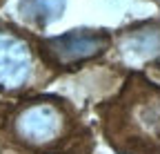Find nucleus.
<instances>
[{
	"label": "nucleus",
	"instance_id": "f257e3e1",
	"mask_svg": "<svg viewBox=\"0 0 160 154\" xmlns=\"http://www.w3.org/2000/svg\"><path fill=\"white\" fill-rule=\"evenodd\" d=\"M60 130H62V116L53 105L36 103L25 107L16 119V134L29 145H45L51 143Z\"/></svg>",
	"mask_w": 160,
	"mask_h": 154
},
{
	"label": "nucleus",
	"instance_id": "f03ea898",
	"mask_svg": "<svg viewBox=\"0 0 160 154\" xmlns=\"http://www.w3.org/2000/svg\"><path fill=\"white\" fill-rule=\"evenodd\" d=\"M33 69L31 51L25 40L9 31H0V87H20L29 81Z\"/></svg>",
	"mask_w": 160,
	"mask_h": 154
},
{
	"label": "nucleus",
	"instance_id": "7ed1b4c3",
	"mask_svg": "<svg viewBox=\"0 0 160 154\" xmlns=\"http://www.w3.org/2000/svg\"><path fill=\"white\" fill-rule=\"evenodd\" d=\"M102 47H105V36L91 34V31H85V29L82 31H69V34H65V36H60V38L49 43V51L62 63L89 58V56H93Z\"/></svg>",
	"mask_w": 160,
	"mask_h": 154
},
{
	"label": "nucleus",
	"instance_id": "20e7f679",
	"mask_svg": "<svg viewBox=\"0 0 160 154\" xmlns=\"http://www.w3.org/2000/svg\"><path fill=\"white\" fill-rule=\"evenodd\" d=\"M120 51L129 63L147 61L160 54V29H138L129 34L122 43H120Z\"/></svg>",
	"mask_w": 160,
	"mask_h": 154
},
{
	"label": "nucleus",
	"instance_id": "39448f33",
	"mask_svg": "<svg viewBox=\"0 0 160 154\" xmlns=\"http://www.w3.org/2000/svg\"><path fill=\"white\" fill-rule=\"evenodd\" d=\"M65 0H22L20 3V11L27 20H33L38 25H47L49 20L62 11Z\"/></svg>",
	"mask_w": 160,
	"mask_h": 154
}]
</instances>
